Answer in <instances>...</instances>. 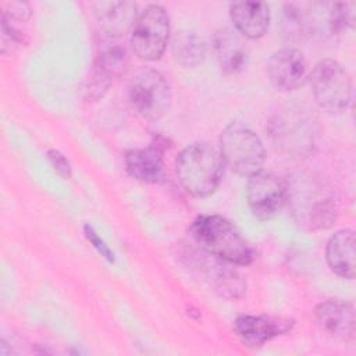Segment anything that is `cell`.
<instances>
[{
    "mask_svg": "<svg viewBox=\"0 0 356 356\" xmlns=\"http://www.w3.org/2000/svg\"><path fill=\"white\" fill-rule=\"evenodd\" d=\"M289 202L296 222L307 231H320L332 225L338 206L335 196L323 181L312 177H299L286 185Z\"/></svg>",
    "mask_w": 356,
    "mask_h": 356,
    "instance_id": "6da1fadb",
    "label": "cell"
},
{
    "mask_svg": "<svg viewBox=\"0 0 356 356\" xmlns=\"http://www.w3.org/2000/svg\"><path fill=\"white\" fill-rule=\"evenodd\" d=\"M193 241L207 254L228 264H250L253 249L236 231V228L221 216H199L191 227Z\"/></svg>",
    "mask_w": 356,
    "mask_h": 356,
    "instance_id": "7a4b0ae2",
    "label": "cell"
},
{
    "mask_svg": "<svg viewBox=\"0 0 356 356\" xmlns=\"http://www.w3.org/2000/svg\"><path fill=\"white\" fill-rule=\"evenodd\" d=\"M221 154L207 143L186 146L177 159V175L184 189L196 197L211 195L222 175Z\"/></svg>",
    "mask_w": 356,
    "mask_h": 356,
    "instance_id": "3957f363",
    "label": "cell"
},
{
    "mask_svg": "<svg viewBox=\"0 0 356 356\" xmlns=\"http://www.w3.org/2000/svg\"><path fill=\"white\" fill-rule=\"evenodd\" d=\"M222 163L239 175H248L261 170L264 163V146L261 139L248 127L231 122L221 134Z\"/></svg>",
    "mask_w": 356,
    "mask_h": 356,
    "instance_id": "277c9868",
    "label": "cell"
},
{
    "mask_svg": "<svg viewBox=\"0 0 356 356\" xmlns=\"http://www.w3.org/2000/svg\"><path fill=\"white\" fill-rule=\"evenodd\" d=\"M128 97L134 110L149 121L163 118L172 100L167 79L153 68L138 70L128 85Z\"/></svg>",
    "mask_w": 356,
    "mask_h": 356,
    "instance_id": "5b68a950",
    "label": "cell"
},
{
    "mask_svg": "<svg viewBox=\"0 0 356 356\" xmlns=\"http://www.w3.org/2000/svg\"><path fill=\"white\" fill-rule=\"evenodd\" d=\"M170 39V19L159 4H149L138 15L131 29V47L146 61L159 60Z\"/></svg>",
    "mask_w": 356,
    "mask_h": 356,
    "instance_id": "8992f818",
    "label": "cell"
},
{
    "mask_svg": "<svg viewBox=\"0 0 356 356\" xmlns=\"http://www.w3.org/2000/svg\"><path fill=\"white\" fill-rule=\"evenodd\" d=\"M313 95L317 104L328 113L345 110L352 97V79L335 60L325 58L316 64L312 75Z\"/></svg>",
    "mask_w": 356,
    "mask_h": 356,
    "instance_id": "52a82bcc",
    "label": "cell"
},
{
    "mask_svg": "<svg viewBox=\"0 0 356 356\" xmlns=\"http://www.w3.org/2000/svg\"><path fill=\"white\" fill-rule=\"evenodd\" d=\"M246 196L252 214L266 221L275 217L286 202V184L275 174L260 170L249 177Z\"/></svg>",
    "mask_w": 356,
    "mask_h": 356,
    "instance_id": "ba28073f",
    "label": "cell"
},
{
    "mask_svg": "<svg viewBox=\"0 0 356 356\" xmlns=\"http://www.w3.org/2000/svg\"><path fill=\"white\" fill-rule=\"evenodd\" d=\"M267 75L277 90H296L302 88L309 78L307 61L296 49H281L271 54L267 63Z\"/></svg>",
    "mask_w": 356,
    "mask_h": 356,
    "instance_id": "9c48e42d",
    "label": "cell"
},
{
    "mask_svg": "<svg viewBox=\"0 0 356 356\" xmlns=\"http://www.w3.org/2000/svg\"><path fill=\"white\" fill-rule=\"evenodd\" d=\"M293 324V320L281 316L242 314L236 317L234 330L245 345L254 348L261 346L278 335L289 332Z\"/></svg>",
    "mask_w": 356,
    "mask_h": 356,
    "instance_id": "30bf717a",
    "label": "cell"
},
{
    "mask_svg": "<svg viewBox=\"0 0 356 356\" xmlns=\"http://www.w3.org/2000/svg\"><path fill=\"white\" fill-rule=\"evenodd\" d=\"M302 110L286 108L271 122V135L281 149L302 153L312 143L310 120Z\"/></svg>",
    "mask_w": 356,
    "mask_h": 356,
    "instance_id": "8fae6325",
    "label": "cell"
},
{
    "mask_svg": "<svg viewBox=\"0 0 356 356\" xmlns=\"http://www.w3.org/2000/svg\"><path fill=\"white\" fill-rule=\"evenodd\" d=\"M165 143L159 138L149 146L132 149L125 154L127 171L138 181L160 184L164 181V150Z\"/></svg>",
    "mask_w": 356,
    "mask_h": 356,
    "instance_id": "7c38bea8",
    "label": "cell"
},
{
    "mask_svg": "<svg viewBox=\"0 0 356 356\" xmlns=\"http://www.w3.org/2000/svg\"><path fill=\"white\" fill-rule=\"evenodd\" d=\"M318 325L331 337L348 341L355 335V310L348 302L328 299L317 305L314 310Z\"/></svg>",
    "mask_w": 356,
    "mask_h": 356,
    "instance_id": "4fadbf2b",
    "label": "cell"
},
{
    "mask_svg": "<svg viewBox=\"0 0 356 356\" xmlns=\"http://www.w3.org/2000/svg\"><path fill=\"white\" fill-rule=\"evenodd\" d=\"M231 19L243 38H261L270 25V10L261 1H238L229 7Z\"/></svg>",
    "mask_w": 356,
    "mask_h": 356,
    "instance_id": "5bb4252c",
    "label": "cell"
},
{
    "mask_svg": "<svg viewBox=\"0 0 356 356\" xmlns=\"http://www.w3.org/2000/svg\"><path fill=\"white\" fill-rule=\"evenodd\" d=\"M214 51L220 68L225 75H235L248 65L249 49L243 36L236 31H220L214 38Z\"/></svg>",
    "mask_w": 356,
    "mask_h": 356,
    "instance_id": "9a60e30c",
    "label": "cell"
},
{
    "mask_svg": "<svg viewBox=\"0 0 356 356\" xmlns=\"http://www.w3.org/2000/svg\"><path fill=\"white\" fill-rule=\"evenodd\" d=\"M327 263L330 268L339 277L353 280L356 264V241L350 229L335 232L327 243Z\"/></svg>",
    "mask_w": 356,
    "mask_h": 356,
    "instance_id": "2e32d148",
    "label": "cell"
},
{
    "mask_svg": "<svg viewBox=\"0 0 356 356\" xmlns=\"http://www.w3.org/2000/svg\"><path fill=\"white\" fill-rule=\"evenodd\" d=\"M104 35L121 38L136 19V6L129 1H102L92 6Z\"/></svg>",
    "mask_w": 356,
    "mask_h": 356,
    "instance_id": "e0dca14e",
    "label": "cell"
},
{
    "mask_svg": "<svg viewBox=\"0 0 356 356\" xmlns=\"http://www.w3.org/2000/svg\"><path fill=\"white\" fill-rule=\"evenodd\" d=\"M128 61V51L124 42H121V38L103 35L97 46V56L93 68L113 81L125 72Z\"/></svg>",
    "mask_w": 356,
    "mask_h": 356,
    "instance_id": "ac0fdd59",
    "label": "cell"
},
{
    "mask_svg": "<svg viewBox=\"0 0 356 356\" xmlns=\"http://www.w3.org/2000/svg\"><path fill=\"white\" fill-rule=\"evenodd\" d=\"M225 261L214 260L211 264L206 263V274L214 288V291L225 299H236L246 291V282L242 275L229 268Z\"/></svg>",
    "mask_w": 356,
    "mask_h": 356,
    "instance_id": "d6986e66",
    "label": "cell"
},
{
    "mask_svg": "<svg viewBox=\"0 0 356 356\" xmlns=\"http://www.w3.org/2000/svg\"><path fill=\"white\" fill-rule=\"evenodd\" d=\"M172 54L184 67L199 65L206 57V43L191 31H181L172 40Z\"/></svg>",
    "mask_w": 356,
    "mask_h": 356,
    "instance_id": "ffe728a7",
    "label": "cell"
},
{
    "mask_svg": "<svg viewBox=\"0 0 356 356\" xmlns=\"http://www.w3.org/2000/svg\"><path fill=\"white\" fill-rule=\"evenodd\" d=\"M284 26L288 35L303 38L310 35L307 4L288 3L284 6Z\"/></svg>",
    "mask_w": 356,
    "mask_h": 356,
    "instance_id": "44dd1931",
    "label": "cell"
},
{
    "mask_svg": "<svg viewBox=\"0 0 356 356\" xmlns=\"http://www.w3.org/2000/svg\"><path fill=\"white\" fill-rule=\"evenodd\" d=\"M24 42L21 31H18L13 22L1 17V53L7 54L14 51Z\"/></svg>",
    "mask_w": 356,
    "mask_h": 356,
    "instance_id": "7402d4cb",
    "label": "cell"
},
{
    "mask_svg": "<svg viewBox=\"0 0 356 356\" xmlns=\"http://www.w3.org/2000/svg\"><path fill=\"white\" fill-rule=\"evenodd\" d=\"M32 11H31V6L25 1H11L7 3L1 17L8 19V21H17V22H25L29 17H31Z\"/></svg>",
    "mask_w": 356,
    "mask_h": 356,
    "instance_id": "603a6c76",
    "label": "cell"
},
{
    "mask_svg": "<svg viewBox=\"0 0 356 356\" xmlns=\"http://www.w3.org/2000/svg\"><path fill=\"white\" fill-rule=\"evenodd\" d=\"M47 159H49L51 167L57 171V174H60L65 179L71 177V164L63 153H60L56 149H50L47 152Z\"/></svg>",
    "mask_w": 356,
    "mask_h": 356,
    "instance_id": "cb8c5ba5",
    "label": "cell"
},
{
    "mask_svg": "<svg viewBox=\"0 0 356 356\" xmlns=\"http://www.w3.org/2000/svg\"><path fill=\"white\" fill-rule=\"evenodd\" d=\"M85 235L88 238V241L95 246V249L108 261H114V253L110 250V248L106 245V242L97 235V232L93 229V227L90 225H85Z\"/></svg>",
    "mask_w": 356,
    "mask_h": 356,
    "instance_id": "d4e9b609",
    "label": "cell"
}]
</instances>
